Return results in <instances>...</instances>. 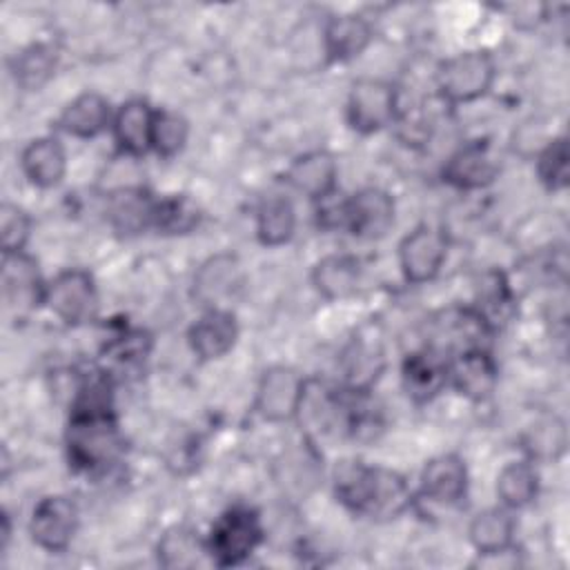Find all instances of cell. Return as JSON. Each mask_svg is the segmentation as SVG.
Segmentation results:
<instances>
[{"mask_svg":"<svg viewBox=\"0 0 570 570\" xmlns=\"http://www.w3.org/2000/svg\"><path fill=\"white\" fill-rule=\"evenodd\" d=\"M334 492L347 510L370 519H394L412 503L405 476L363 461H343L336 468Z\"/></svg>","mask_w":570,"mask_h":570,"instance_id":"1","label":"cell"},{"mask_svg":"<svg viewBox=\"0 0 570 570\" xmlns=\"http://www.w3.org/2000/svg\"><path fill=\"white\" fill-rule=\"evenodd\" d=\"M125 436L111 410L71 412L67 428V456L80 472H105L120 461Z\"/></svg>","mask_w":570,"mask_h":570,"instance_id":"2","label":"cell"},{"mask_svg":"<svg viewBox=\"0 0 570 570\" xmlns=\"http://www.w3.org/2000/svg\"><path fill=\"white\" fill-rule=\"evenodd\" d=\"M497 78V65L490 51L468 49L445 58L436 69L439 96L450 105L472 102L485 96Z\"/></svg>","mask_w":570,"mask_h":570,"instance_id":"3","label":"cell"},{"mask_svg":"<svg viewBox=\"0 0 570 570\" xmlns=\"http://www.w3.org/2000/svg\"><path fill=\"white\" fill-rule=\"evenodd\" d=\"M263 541V523L256 510L234 505L225 510L212 525L207 537L209 559L220 566L243 563Z\"/></svg>","mask_w":570,"mask_h":570,"instance_id":"4","label":"cell"},{"mask_svg":"<svg viewBox=\"0 0 570 570\" xmlns=\"http://www.w3.org/2000/svg\"><path fill=\"white\" fill-rule=\"evenodd\" d=\"M399 114L396 89L381 78H361L352 85L345 116L347 125L358 134H376L392 125Z\"/></svg>","mask_w":570,"mask_h":570,"instance_id":"5","label":"cell"},{"mask_svg":"<svg viewBox=\"0 0 570 570\" xmlns=\"http://www.w3.org/2000/svg\"><path fill=\"white\" fill-rule=\"evenodd\" d=\"M45 305L67 325H82L98 312V289L89 272L71 267L47 283Z\"/></svg>","mask_w":570,"mask_h":570,"instance_id":"6","label":"cell"},{"mask_svg":"<svg viewBox=\"0 0 570 570\" xmlns=\"http://www.w3.org/2000/svg\"><path fill=\"white\" fill-rule=\"evenodd\" d=\"M245 276L243 265L234 254L220 252L200 263L191 281V296L203 309H232L238 298Z\"/></svg>","mask_w":570,"mask_h":570,"instance_id":"7","label":"cell"},{"mask_svg":"<svg viewBox=\"0 0 570 570\" xmlns=\"http://www.w3.org/2000/svg\"><path fill=\"white\" fill-rule=\"evenodd\" d=\"M307 379L289 365H272L261 374L256 385L254 410L269 423L296 419Z\"/></svg>","mask_w":570,"mask_h":570,"instance_id":"8","label":"cell"},{"mask_svg":"<svg viewBox=\"0 0 570 570\" xmlns=\"http://www.w3.org/2000/svg\"><path fill=\"white\" fill-rule=\"evenodd\" d=\"M385 341L374 325L361 327L343 350L341 370L345 390L370 392L385 370Z\"/></svg>","mask_w":570,"mask_h":570,"instance_id":"9","label":"cell"},{"mask_svg":"<svg viewBox=\"0 0 570 570\" xmlns=\"http://www.w3.org/2000/svg\"><path fill=\"white\" fill-rule=\"evenodd\" d=\"M78 530V508L65 494L42 497L29 519L31 541L47 552H62L69 548Z\"/></svg>","mask_w":570,"mask_h":570,"instance_id":"10","label":"cell"},{"mask_svg":"<svg viewBox=\"0 0 570 570\" xmlns=\"http://www.w3.org/2000/svg\"><path fill=\"white\" fill-rule=\"evenodd\" d=\"M448 256V236L432 225H419L403 236L399 245V265L407 283L421 285L432 281Z\"/></svg>","mask_w":570,"mask_h":570,"instance_id":"11","label":"cell"},{"mask_svg":"<svg viewBox=\"0 0 570 570\" xmlns=\"http://www.w3.org/2000/svg\"><path fill=\"white\" fill-rule=\"evenodd\" d=\"M343 229L350 234L376 240L394 225V198L381 187H365L354 191L343 203Z\"/></svg>","mask_w":570,"mask_h":570,"instance_id":"12","label":"cell"},{"mask_svg":"<svg viewBox=\"0 0 570 570\" xmlns=\"http://www.w3.org/2000/svg\"><path fill=\"white\" fill-rule=\"evenodd\" d=\"M501 171L499 154L488 140H472L459 147L443 165V183L456 189H481L497 180Z\"/></svg>","mask_w":570,"mask_h":570,"instance_id":"13","label":"cell"},{"mask_svg":"<svg viewBox=\"0 0 570 570\" xmlns=\"http://www.w3.org/2000/svg\"><path fill=\"white\" fill-rule=\"evenodd\" d=\"M2 292L9 307L18 314H29L45 305L47 283L38 263L27 252L2 254Z\"/></svg>","mask_w":570,"mask_h":570,"instance_id":"14","label":"cell"},{"mask_svg":"<svg viewBox=\"0 0 570 570\" xmlns=\"http://www.w3.org/2000/svg\"><path fill=\"white\" fill-rule=\"evenodd\" d=\"M499 381V370L488 347L456 352L448 358V383L470 401H485Z\"/></svg>","mask_w":570,"mask_h":570,"instance_id":"15","label":"cell"},{"mask_svg":"<svg viewBox=\"0 0 570 570\" xmlns=\"http://www.w3.org/2000/svg\"><path fill=\"white\" fill-rule=\"evenodd\" d=\"M283 180L309 200H325L336 194L338 167L330 151L312 149L296 156L283 171Z\"/></svg>","mask_w":570,"mask_h":570,"instance_id":"16","label":"cell"},{"mask_svg":"<svg viewBox=\"0 0 570 570\" xmlns=\"http://www.w3.org/2000/svg\"><path fill=\"white\" fill-rule=\"evenodd\" d=\"M156 200L151 191L140 185H122L107 196V220L120 236H136L154 227Z\"/></svg>","mask_w":570,"mask_h":570,"instance_id":"17","label":"cell"},{"mask_svg":"<svg viewBox=\"0 0 570 570\" xmlns=\"http://www.w3.org/2000/svg\"><path fill=\"white\" fill-rule=\"evenodd\" d=\"M238 338V323L232 309H203L198 321L189 327L187 341L200 361L223 358Z\"/></svg>","mask_w":570,"mask_h":570,"instance_id":"18","label":"cell"},{"mask_svg":"<svg viewBox=\"0 0 570 570\" xmlns=\"http://www.w3.org/2000/svg\"><path fill=\"white\" fill-rule=\"evenodd\" d=\"M468 492V468L459 454H439L421 470V494L441 505L459 503Z\"/></svg>","mask_w":570,"mask_h":570,"instance_id":"19","label":"cell"},{"mask_svg":"<svg viewBox=\"0 0 570 570\" xmlns=\"http://www.w3.org/2000/svg\"><path fill=\"white\" fill-rule=\"evenodd\" d=\"M154 118L156 109L142 98H131L118 107L111 120V134L120 154L138 158L151 149Z\"/></svg>","mask_w":570,"mask_h":570,"instance_id":"20","label":"cell"},{"mask_svg":"<svg viewBox=\"0 0 570 570\" xmlns=\"http://www.w3.org/2000/svg\"><path fill=\"white\" fill-rule=\"evenodd\" d=\"M401 379L412 401L428 403L448 385V358L430 345L416 350L405 356Z\"/></svg>","mask_w":570,"mask_h":570,"instance_id":"21","label":"cell"},{"mask_svg":"<svg viewBox=\"0 0 570 570\" xmlns=\"http://www.w3.org/2000/svg\"><path fill=\"white\" fill-rule=\"evenodd\" d=\"M372 42V24L358 13L332 16L323 27V51L330 62H347Z\"/></svg>","mask_w":570,"mask_h":570,"instance_id":"22","label":"cell"},{"mask_svg":"<svg viewBox=\"0 0 570 570\" xmlns=\"http://www.w3.org/2000/svg\"><path fill=\"white\" fill-rule=\"evenodd\" d=\"M20 169L31 185L56 187L67 174V151L53 136L33 138L20 151Z\"/></svg>","mask_w":570,"mask_h":570,"instance_id":"23","label":"cell"},{"mask_svg":"<svg viewBox=\"0 0 570 570\" xmlns=\"http://www.w3.org/2000/svg\"><path fill=\"white\" fill-rule=\"evenodd\" d=\"M111 105L102 94L82 91L78 94L58 116V127L73 138H96L111 127Z\"/></svg>","mask_w":570,"mask_h":570,"instance_id":"24","label":"cell"},{"mask_svg":"<svg viewBox=\"0 0 570 570\" xmlns=\"http://www.w3.org/2000/svg\"><path fill=\"white\" fill-rule=\"evenodd\" d=\"M314 289L327 301H343L361 285V263L350 254H330L312 269Z\"/></svg>","mask_w":570,"mask_h":570,"instance_id":"25","label":"cell"},{"mask_svg":"<svg viewBox=\"0 0 570 570\" xmlns=\"http://www.w3.org/2000/svg\"><path fill=\"white\" fill-rule=\"evenodd\" d=\"M470 543L479 554L501 552L512 543L514 537V517L508 508H485L476 512L468 528Z\"/></svg>","mask_w":570,"mask_h":570,"instance_id":"26","label":"cell"},{"mask_svg":"<svg viewBox=\"0 0 570 570\" xmlns=\"http://www.w3.org/2000/svg\"><path fill=\"white\" fill-rule=\"evenodd\" d=\"M296 232V209L287 196L272 194L256 209V236L265 247L285 245Z\"/></svg>","mask_w":570,"mask_h":570,"instance_id":"27","label":"cell"},{"mask_svg":"<svg viewBox=\"0 0 570 570\" xmlns=\"http://www.w3.org/2000/svg\"><path fill=\"white\" fill-rule=\"evenodd\" d=\"M539 492V472L532 461H510L497 476V497L503 508L521 510Z\"/></svg>","mask_w":570,"mask_h":570,"instance_id":"28","label":"cell"},{"mask_svg":"<svg viewBox=\"0 0 570 570\" xmlns=\"http://www.w3.org/2000/svg\"><path fill=\"white\" fill-rule=\"evenodd\" d=\"M56 67H58L56 49L45 42H33L24 47L20 53H16L11 62V73L18 87L27 91H36L53 78Z\"/></svg>","mask_w":570,"mask_h":570,"instance_id":"29","label":"cell"},{"mask_svg":"<svg viewBox=\"0 0 570 570\" xmlns=\"http://www.w3.org/2000/svg\"><path fill=\"white\" fill-rule=\"evenodd\" d=\"M209 557L207 539L203 541L198 532L185 525L167 530L158 541V561L165 568H194Z\"/></svg>","mask_w":570,"mask_h":570,"instance_id":"30","label":"cell"},{"mask_svg":"<svg viewBox=\"0 0 570 570\" xmlns=\"http://www.w3.org/2000/svg\"><path fill=\"white\" fill-rule=\"evenodd\" d=\"M200 223V209L198 205L183 194L165 196L156 200L154 212V229L167 236H180L196 229Z\"/></svg>","mask_w":570,"mask_h":570,"instance_id":"31","label":"cell"},{"mask_svg":"<svg viewBox=\"0 0 570 570\" xmlns=\"http://www.w3.org/2000/svg\"><path fill=\"white\" fill-rule=\"evenodd\" d=\"M566 443H568L566 423L557 414L543 416L525 434V450L530 454V461L532 459L557 461L566 452Z\"/></svg>","mask_w":570,"mask_h":570,"instance_id":"32","label":"cell"},{"mask_svg":"<svg viewBox=\"0 0 570 570\" xmlns=\"http://www.w3.org/2000/svg\"><path fill=\"white\" fill-rule=\"evenodd\" d=\"M189 136V122L169 109H156L154 131H151V151L163 158H174L183 151Z\"/></svg>","mask_w":570,"mask_h":570,"instance_id":"33","label":"cell"},{"mask_svg":"<svg viewBox=\"0 0 570 570\" xmlns=\"http://www.w3.org/2000/svg\"><path fill=\"white\" fill-rule=\"evenodd\" d=\"M537 176L550 191L568 187V142L563 136L548 140L537 154Z\"/></svg>","mask_w":570,"mask_h":570,"instance_id":"34","label":"cell"},{"mask_svg":"<svg viewBox=\"0 0 570 570\" xmlns=\"http://www.w3.org/2000/svg\"><path fill=\"white\" fill-rule=\"evenodd\" d=\"M31 236V218L29 214L13 205V203H2L0 205V245L2 254H13V252H24L27 243Z\"/></svg>","mask_w":570,"mask_h":570,"instance_id":"35","label":"cell"},{"mask_svg":"<svg viewBox=\"0 0 570 570\" xmlns=\"http://www.w3.org/2000/svg\"><path fill=\"white\" fill-rule=\"evenodd\" d=\"M149 350V338L142 332H125L120 336H116L114 343L107 345V354L114 363L118 365H131L145 358Z\"/></svg>","mask_w":570,"mask_h":570,"instance_id":"36","label":"cell"},{"mask_svg":"<svg viewBox=\"0 0 570 570\" xmlns=\"http://www.w3.org/2000/svg\"><path fill=\"white\" fill-rule=\"evenodd\" d=\"M0 534H2V543H0V548L4 550V548H7V543H9V539H11V525H9V514H7V512L2 514V530H0Z\"/></svg>","mask_w":570,"mask_h":570,"instance_id":"37","label":"cell"}]
</instances>
